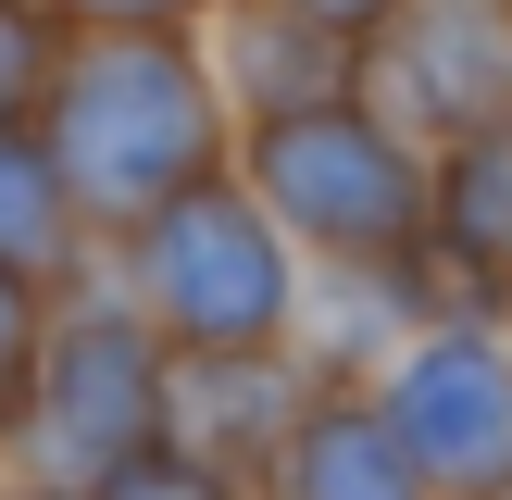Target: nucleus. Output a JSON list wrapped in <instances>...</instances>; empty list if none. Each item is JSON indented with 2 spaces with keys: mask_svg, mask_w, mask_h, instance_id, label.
<instances>
[{
  "mask_svg": "<svg viewBox=\"0 0 512 500\" xmlns=\"http://www.w3.org/2000/svg\"><path fill=\"white\" fill-rule=\"evenodd\" d=\"M25 500H88V488H25Z\"/></svg>",
  "mask_w": 512,
  "mask_h": 500,
  "instance_id": "obj_18",
  "label": "nucleus"
},
{
  "mask_svg": "<svg viewBox=\"0 0 512 500\" xmlns=\"http://www.w3.org/2000/svg\"><path fill=\"white\" fill-rule=\"evenodd\" d=\"M200 50H213L238 125H250V113H300V100L363 88V38H350V25H325V13H300V0H213V38H200Z\"/></svg>",
  "mask_w": 512,
  "mask_h": 500,
  "instance_id": "obj_11",
  "label": "nucleus"
},
{
  "mask_svg": "<svg viewBox=\"0 0 512 500\" xmlns=\"http://www.w3.org/2000/svg\"><path fill=\"white\" fill-rule=\"evenodd\" d=\"M375 388L450 500H500L512 475V325L500 313H438Z\"/></svg>",
  "mask_w": 512,
  "mask_h": 500,
  "instance_id": "obj_5",
  "label": "nucleus"
},
{
  "mask_svg": "<svg viewBox=\"0 0 512 500\" xmlns=\"http://www.w3.org/2000/svg\"><path fill=\"white\" fill-rule=\"evenodd\" d=\"M38 125L63 150L88 238H125L175 188L238 163V100H225L200 25H88V50H63V88Z\"/></svg>",
  "mask_w": 512,
  "mask_h": 500,
  "instance_id": "obj_1",
  "label": "nucleus"
},
{
  "mask_svg": "<svg viewBox=\"0 0 512 500\" xmlns=\"http://www.w3.org/2000/svg\"><path fill=\"white\" fill-rule=\"evenodd\" d=\"M363 88L425 150L475 138L488 113H512V0H400L363 38Z\"/></svg>",
  "mask_w": 512,
  "mask_h": 500,
  "instance_id": "obj_6",
  "label": "nucleus"
},
{
  "mask_svg": "<svg viewBox=\"0 0 512 500\" xmlns=\"http://www.w3.org/2000/svg\"><path fill=\"white\" fill-rule=\"evenodd\" d=\"M300 13H325V25H350V38H375V25H388L400 0H300Z\"/></svg>",
  "mask_w": 512,
  "mask_h": 500,
  "instance_id": "obj_17",
  "label": "nucleus"
},
{
  "mask_svg": "<svg viewBox=\"0 0 512 500\" xmlns=\"http://www.w3.org/2000/svg\"><path fill=\"white\" fill-rule=\"evenodd\" d=\"M325 375L300 363V338H250V350H175V438L213 450L225 475L263 488V463L288 450V425L313 413Z\"/></svg>",
  "mask_w": 512,
  "mask_h": 500,
  "instance_id": "obj_8",
  "label": "nucleus"
},
{
  "mask_svg": "<svg viewBox=\"0 0 512 500\" xmlns=\"http://www.w3.org/2000/svg\"><path fill=\"white\" fill-rule=\"evenodd\" d=\"M75 25H213V0H63Z\"/></svg>",
  "mask_w": 512,
  "mask_h": 500,
  "instance_id": "obj_16",
  "label": "nucleus"
},
{
  "mask_svg": "<svg viewBox=\"0 0 512 500\" xmlns=\"http://www.w3.org/2000/svg\"><path fill=\"white\" fill-rule=\"evenodd\" d=\"M300 275L313 250L275 225V200L250 188L238 163L175 188L150 225H125V288L138 313L163 325L175 350H250V338H288L300 325Z\"/></svg>",
  "mask_w": 512,
  "mask_h": 500,
  "instance_id": "obj_3",
  "label": "nucleus"
},
{
  "mask_svg": "<svg viewBox=\"0 0 512 500\" xmlns=\"http://www.w3.org/2000/svg\"><path fill=\"white\" fill-rule=\"evenodd\" d=\"M38 338H50V325H38V275L0 263V413H13V388H25V363H38Z\"/></svg>",
  "mask_w": 512,
  "mask_h": 500,
  "instance_id": "obj_15",
  "label": "nucleus"
},
{
  "mask_svg": "<svg viewBox=\"0 0 512 500\" xmlns=\"http://www.w3.org/2000/svg\"><path fill=\"white\" fill-rule=\"evenodd\" d=\"M150 438H175V338L125 300H75L63 325L38 338L13 388V450L25 488H100L113 463H138Z\"/></svg>",
  "mask_w": 512,
  "mask_h": 500,
  "instance_id": "obj_4",
  "label": "nucleus"
},
{
  "mask_svg": "<svg viewBox=\"0 0 512 500\" xmlns=\"http://www.w3.org/2000/svg\"><path fill=\"white\" fill-rule=\"evenodd\" d=\"M263 500H450L425 475V450L400 438L388 388H313V413L288 425V450L263 463Z\"/></svg>",
  "mask_w": 512,
  "mask_h": 500,
  "instance_id": "obj_9",
  "label": "nucleus"
},
{
  "mask_svg": "<svg viewBox=\"0 0 512 500\" xmlns=\"http://www.w3.org/2000/svg\"><path fill=\"white\" fill-rule=\"evenodd\" d=\"M75 238H88V213H75V188H63L50 125H0V263L13 275H63Z\"/></svg>",
  "mask_w": 512,
  "mask_h": 500,
  "instance_id": "obj_12",
  "label": "nucleus"
},
{
  "mask_svg": "<svg viewBox=\"0 0 512 500\" xmlns=\"http://www.w3.org/2000/svg\"><path fill=\"white\" fill-rule=\"evenodd\" d=\"M63 88V0H0V125L50 113Z\"/></svg>",
  "mask_w": 512,
  "mask_h": 500,
  "instance_id": "obj_13",
  "label": "nucleus"
},
{
  "mask_svg": "<svg viewBox=\"0 0 512 500\" xmlns=\"http://www.w3.org/2000/svg\"><path fill=\"white\" fill-rule=\"evenodd\" d=\"M88 500H263V488H250V475H225L213 450H188V438H150L138 463H113Z\"/></svg>",
  "mask_w": 512,
  "mask_h": 500,
  "instance_id": "obj_14",
  "label": "nucleus"
},
{
  "mask_svg": "<svg viewBox=\"0 0 512 500\" xmlns=\"http://www.w3.org/2000/svg\"><path fill=\"white\" fill-rule=\"evenodd\" d=\"M238 175L275 200V225H288L313 263L425 250V225H438V150L375 88L300 100V113H250L238 125Z\"/></svg>",
  "mask_w": 512,
  "mask_h": 500,
  "instance_id": "obj_2",
  "label": "nucleus"
},
{
  "mask_svg": "<svg viewBox=\"0 0 512 500\" xmlns=\"http://www.w3.org/2000/svg\"><path fill=\"white\" fill-rule=\"evenodd\" d=\"M425 325H438L425 250H375V263H313L300 275V325L288 338H300V363H313L325 388H375Z\"/></svg>",
  "mask_w": 512,
  "mask_h": 500,
  "instance_id": "obj_7",
  "label": "nucleus"
},
{
  "mask_svg": "<svg viewBox=\"0 0 512 500\" xmlns=\"http://www.w3.org/2000/svg\"><path fill=\"white\" fill-rule=\"evenodd\" d=\"M438 313H500L512 325V113L438 150V225H425Z\"/></svg>",
  "mask_w": 512,
  "mask_h": 500,
  "instance_id": "obj_10",
  "label": "nucleus"
},
{
  "mask_svg": "<svg viewBox=\"0 0 512 500\" xmlns=\"http://www.w3.org/2000/svg\"><path fill=\"white\" fill-rule=\"evenodd\" d=\"M500 500H512V475H500Z\"/></svg>",
  "mask_w": 512,
  "mask_h": 500,
  "instance_id": "obj_19",
  "label": "nucleus"
}]
</instances>
